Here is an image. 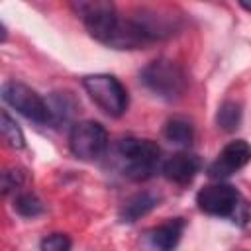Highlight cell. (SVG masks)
<instances>
[{"label":"cell","instance_id":"cell-1","mask_svg":"<svg viewBox=\"0 0 251 251\" xmlns=\"http://www.w3.org/2000/svg\"><path fill=\"white\" fill-rule=\"evenodd\" d=\"M118 157L122 161V173L129 180H149L161 165V147L153 139L124 137L118 141Z\"/></svg>","mask_w":251,"mask_h":251},{"label":"cell","instance_id":"cell-2","mask_svg":"<svg viewBox=\"0 0 251 251\" xmlns=\"http://www.w3.org/2000/svg\"><path fill=\"white\" fill-rule=\"evenodd\" d=\"M139 80L143 82V86L153 92L155 96L167 100V102H175L178 98H182V94L186 92L188 86V78L184 69L171 59H155L151 61L147 67H143Z\"/></svg>","mask_w":251,"mask_h":251},{"label":"cell","instance_id":"cell-3","mask_svg":"<svg viewBox=\"0 0 251 251\" xmlns=\"http://www.w3.org/2000/svg\"><path fill=\"white\" fill-rule=\"evenodd\" d=\"M82 88L92 98V102L110 118H122L127 110V90L114 76L106 73L82 76Z\"/></svg>","mask_w":251,"mask_h":251},{"label":"cell","instance_id":"cell-4","mask_svg":"<svg viewBox=\"0 0 251 251\" xmlns=\"http://www.w3.org/2000/svg\"><path fill=\"white\" fill-rule=\"evenodd\" d=\"M71 8L84 22L88 33L106 45L120 22L116 6L110 0H78L73 2Z\"/></svg>","mask_w":251,"mask_h":251},{"label":"cell","instance_id":"cell-5","mask_svg":"<svg viewBox=\"0 0 251 251\" xmlns=\"http://www.w3.org/2000/svg\"><path fill=\"white\" fill-rule=\"evenodd\" d=\"M69 149L80 161H98L108 151V131L94 120L73 124L69 133Z\"/></svg>","mask_w":251,"mask_h":251},{"label":"cell","instance_id":"cell-6","mask_svg":"<svg viewBox=\"0 0 251 251\" xmlns=\"http://www.w3.org/2000/svg\"><path fill=\"white\" fill-rule=\"evenodd\" d=\"M2 100L10 108H14L18 114H22L24 118H27L35 124H51V112H49L47 100L24 82H18V80L4 82L2 84Z\"/></svg>","mask_w":251,"mask_h":251},{"label":"cell","instance_id":"cell-7","mask_svg":"<svg viewBox=\"0 0 251 251\" xmlns=\"http://www.w3.org/2000/svg\"><path fill=\"white\" fill-rule=\"evenodd\" d=\"M196 204H198V210L208 216L237 218V210L241 208V194L231 184L216 182L198 190Z\"/></svg>","mask_w":251,"mask_h":251},{"label":"cell","instance_id":"cell-8","mask_svg":"<svg viewBox=\"0 0 251 251\" xmlns=\"http://www.w3.org/2000/svg\"><path fill=\"white\" fill-rule=\"evenodd\" d=\"M251 161V145L245 139L229 141L218 155V159L208 167V175L212 178H226L237 171H241Z\"/></svg>","mask_w":251,"mask_h":251},{"label":"cell","instance_id":"cell-9","mask_svg":"<svg viewBox=\"0 0 251 251\" xmlns=\"http://www.w3.org/2000/svg\"><path fill=\"white\" fill-rule=\"evenodd\" d=\"M184 226L186 224L182 218H173L157 227L147 229L143 237L145 251H175L182 237Z\"/></svg>","mask_w":251,"mask_h":251},{"label":"cell","instance_id":"cell-10","mask_svg":"<svg viewBox=\"0 0 251 251\" xmlns=\"http://www.w3.org/2000/svg\"><path fill=\"white\" fill-rule=\"evenodd\" d=\"M202 163L196 155L192 153H176L173 157H169L165 163H163V175L176 182V184H188L200 171Z\"/></svg>","mask_w":251,"mask_h":251},{"label":"cell","instance_id":"cell-11","mask_svg":"<svg viewBox=\"0 0 251 251\" xmlns=\"http://www.w3.org/2000/svg\"><path fill=\"white\" fill-rule=\"evenodd\" d=\"M159 202H161V196L155 192H149V190L135 192L122 204V208L118 212V220L122 224H133V222L141 220L143 216H147L151 210H155L159 206Z\"/></svg>","mask_w":251,"mask_h":251},{"label":"cell","instance_id":"cell-12","mask_svg":"<svg viewBox=\"0 0 251 251\" xmlns=\"http://www.w3.org/2000/svg\"><path fill=\"white\" fill-rule=\"evenodd\" d=\"M49 104V112H51V124L59 126V124H67L75 112L78 110V102L71 92H53L47 98Z\"/></svg>","mask_w":251,"mask_h":251},{"label":"cell","instance_id":"cell-13","mask_svg":"<svg viewBox=\"0 0 251 251\" xmlns=\"http://www.w3.org/2000/svg\"><path fill=\"white\" fill-rule=\"evenodd\" d=\"M163 135L167 141H171L173 145H178V147H188L194 139V127L188 120L184 118H171L167 124H165V129H163Z\"/></svg>","mask_w":251,"mask_h":251},{"label":"cell","instance_id":"cell-14","mask_svg":"<svg viewBox=\"0 0 251 251\" xmlns=\"http://www.w3.org/2000/svg\"><path fill=\"white\" fill-rule=\"evenodd\" d=\"M216 124L224 131H235L241 124V104L233 100H226L216 114Z\"/></svg>","mask_w":251,"mask_h":251},{"label":"cell","instance_id":"cell-15","mask_svg":"<svg viewBox=\"0 0 251 251\" xmlns=\"http://www.w3.org/2000/svg\"><path fill=\"white\" fill-rule=\"evenodd\" d=\"M0 131H2V139L6 141L8 147H12V149L25 147V137H24L22 127L16 124V120L6 110H2V116H0Z\"/></svg>","mask_w":251,"mask_h":251},{"label":"cell","instance_id":"cell-16","mask_svg":"<svg viewBox=\"0 0 251 251\" xmlns=\"http://www.w3.org/2000/svg\"><path fill=\"white\" fill-rule=\"evenodd\" d=\"M14 210L24 218H35L43 214V202L33 192H20L14 198Z\"/></svg>","mask_w":251,"mask_h":251},{"label":"cell","instance_id":"cell-17","mask_svg":"<svg viewBox=\"0 0 251 251\" xmlns=\"http://www.w3.org/2000/svg\"><path fill=\"white\" fill-rule=\"evenodd\" d=\"M25 171L20 169V167H12V169H6L2 173V192L4 194H10V192H16L24 186L25 182Z\"/></svg>","mask_w":251,"mask_h":251},{"label":"cell","instance_id":"cell-18","mask_svg":"<svg viewBox=\"0 0 251 251\" xmlns=\"http://www.w3.org/2000/svg\"><path fill=\"white\" fill-rule=\"evenodd\" d=\"M73 241L67 233H49L39 241V251H71Z\"/></svg>","mask_w":251,"mask_h":251},{"label":"cell","instance_id":"cell-19","mask_svg":"<svg viewBox=\"0 0 251 251\" xmlns=\"http://www.w3.org/2000/svg\"><path fill=\"white\" fill-rule=\"evenodd\" d=\"M239 6H241L243 10H247V12H251V2H245V0H243V2H239Z\"/></svg>","mask_w":251,"mask_h":251}]
</instances>
